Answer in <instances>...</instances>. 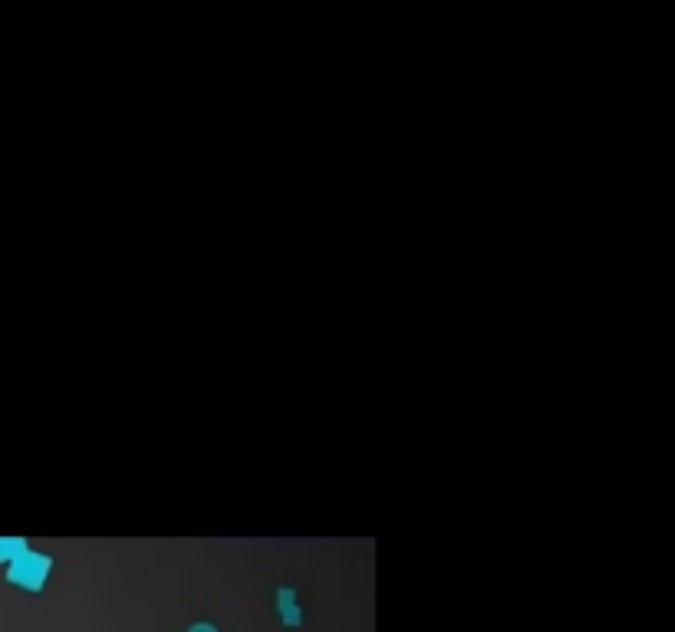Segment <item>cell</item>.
Instances as JSON below:
<instances>
[{"label":"cell","instance_id":"cell-1","mask_svg":"<svg viewBox=\"0 0 675 632\" xmlns=\"http://www.w3.org/2000/svg\"><path fill=\"white\" fill-rule=\"evenodd\" d=\"M50 570H53V557L26 547L17 560L7 563V580L14 587L26 589V593H40L46 587V580H50Z\"/></svg>","mask_w":675,"mask_h":632},{"label":"cell","instance_id":"cell-4","mask_svg":"<svg viewBox=\"0 0 675 632\" xmlns=\"http://www.w3.org/2000/svg\"><path fill=\"white\" fill-rule=\"evenodd\" d=\"M188 632H221V629H217L215 623H191Z\"/></svg>","mask_w":675,"mask_h":632},{"label":"cell","instance_id":"cell-3","mask_svg":"<svg viewBox=\"0 0 675 632\" xmlns=\"http://www.w3.org/2000/svg\"><path fill=\"white\" fill-rule=\"evenodd\" d=\"M24 550H26V540L24 537H0V563L17 560Z\"/></svg>","mask_w":675,"mask_h":632},{"label":"cell","instance_id":"cell-2","mask_svg":"<svg viewBox=\"0 0 675 632\" xmlns=\"http://www.w3.org/2000/svg\"><path fill=\"white\" fill-rule=\"evenodd\" d=\"M274 599H277L280 623L290 626V629H297V626L303 623V609H300V599H297V589L294 587H280Z\"/></svg>","mask_w":675,"mask_h":632}]
</instances>
